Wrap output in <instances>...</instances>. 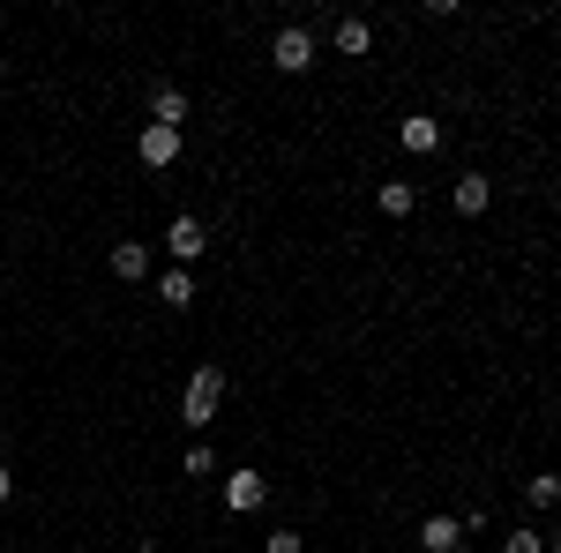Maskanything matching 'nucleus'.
<instances>
[{"label":"nucleus","instance_id":"nucleus-16","mask_svg":"<svg viewBox=\"0 0 561 553\" xmlns=\"http://www.w3.org/2000/svg\"><path fill=\"white\" fill-rule=\"evenodd\" d=\"M300 546H307V539H300V531H293V523H277V531L262 539V553H300Z\"/></svg>","mask_w":561,"mask_h":553},{"label":"nucleus","instance_id":"nucleus-10","mask_svg":"<svg viewBox=\"0 0 561 553\" xmlns=\"http://www.w3.org/2000/svg\"><path fill=\"white\" fill-rule=\"evenodd\" d=\"M113 277H121V285H150V247H142V240H121V247H113Z\"/></svg>","mask_w":561,"mask_h":553},{"label":"nucleus","instance_id":"nucleus-15","mask_svg":"<svg viewBox=\"0 0 561 553\" xmlns=\"http://www.w3.org/2000/svg\"><path fill=\"white\" fill-rule=\"evenodd\" d=\"M502 553H547V539L531 523H517V531H502Z\"/></svg>","mask_w":561,"mask_h":553},{"label":"nucleus","instance_id":"nucleus-6","mask_svg":"<svg viewBox=\"0 0 561 553\" xmlns=\"http://www.w3.org/2000/svg\"><path fill=\"white\" fill-rule=\"evenodd\" d=\"M330 45H337L345 60H367V53H375V23H367V15H337V23H330Z\"/></svg>","mask_w":561,"mask_h":553},{"label":"nucleus","instance_id":"nucleus-22","mask_svg":"<svg viewBox=\"0 0 561 553\" xmlns=\"http://www.w3.org/2000/svg\"><path fill=\"white\" fill-rule=\"evenodd\" d=\"M457 553H465V546H457Z\"/></svg>","mask_w":561,"mask_h":553},{"label":"nucleus","instance_id":"nucleus-20","mask_svg":"<svg viewBox=\"0 0 561 553\" xmlns=\"http://www.w3.org/2000/svg\"><path fill=\"white\" fill-rule=\"evenodd\" d=\"M0 83H8V60H0Z\"/></svg>","mask_w":561,"mask_h":553},{"label":"nucleus","instance_id":"nucleus-8","mask_svg":"<svg viewBox=\"0 0 561 553\" xmlns=\"http://www.w3.org/2000/svg\"><path fill=\"white\" fill-rule=\"evenodd\" d=\"M397 142H404L412 158H434V150H442V120H427V113H412V120H397Z\"/></svg>","mask_w":561,"mask_h":553},{"label":"nucleus","instance_id":"nucleus-1","mask_svg":"<svg viewBox=\"0 0 561 553\" xmlns=\"http://www.w3.org/2000/svg\"><path fill=\"white\" fill-rule=\"evenodd\" d=\"M217 404H225V367H195L180 389V426H210Z\"/></svg>","mask_w":561,"mask_h":553},{"label":"nucleus","instance_id":"nucleus-9","mask_svg":"<svg viewBox=\"0 0 561 553\" xmlns=\"http://www.w3.org/2000/svg\"><path fill=\"white\" fill-rule=\"evenodd\" d=\"M150 120H158V128H180V120H187V90L180 83H150Z\"/></svg>","mask_w":561,"mask_h":553},{"label":"nucleus","instance_id":"nucleus-21","mask_svg":"<svg viewBox=\"0 0 561 553\" xmlns=\"http://www.w3.org/2000/svg\"><path fill=\"white\" fill-rule=\"evenodd\" d=\"M135 553H158V546H135Z\"/></svg>","mask_w":561,"mask_h":553},{"label":"nucleus","instance_id":"nucleus-18","mask_svg":"<svg viewBox=\"0 0 561 553\" xmlns=\"http://www.w3.org/2000/svg\"><path fill=\"white\" fill-rule=\"evenodd\" d=\"M8 494H15V479H8V464H0V509H8Z\"/></svg>","mask_w":561,"mask_h":553},{"label":"nucleus","instance_id":"nucleus-19","mask_svg":"<svg viewBox=\"0 0 561 553\" xmlns=\"http://www.w3.org/2000/svg\"><path fill=\"white\" fill-rule=\"evenodd\" d=\"M547 553H561V523H554V531H547Z\"/></svg>","mask_w":561,"mask_h":553},{"label":"nucleus","instance_id":"nucleus-17","mask_svg":"<svg viewBox=\"0 0 561 553\" xmlns=\"http://www.w3.org/2000/svg\"><path fill=\"white\" fill-rule=\"evenodd\" d=\"M180 471H187V479H210V471H217V457H210V449H203V441H195V449L180 457Z\"/></svg>","mask_w":561,"mask_h":553},{"label":"nucleus","instance_id":"nucleus-12","mask_svg":"<svg viewBox=\"0 0 561 553\" xmlns=\"http://www.w3.org/2000/svg\"><path fill=\"white\" fill-rule=\"evenodd\" d=\"M524 509H561V471H531V479H524Z\"/></svg>","mask_w":561,"mask_h":553},{"label":"nucleus","instance_id":"nucleus-5","mask_svg":"<svg viewBox=\"0 0 561 553\" xmlns=\"http://www.w3.org/2000/svg\"><path fill=\"white\" fill-rule=\"evenodd\" d=\"M135 158H142L150 172H165V165L180 158V128H158V120H150V128L135 135Z\"/></svg>","mask_w":561,"mask_h":553},{"label":"nucleus","instance_id":"nucleus-11","mask_svg":"<svg viewBox=\"0 0 561 553\" xmlns=\"http://www.w3.org/2000/svg\"><path fill=\"white\" fill-rule=\"evenodd\" d=\"M420 546L427 553H457L465 546V523H457V516H427V523H420Z\"/></svg>","mask_w":561,"mask_h":553},{"label":"nucleus","instance_id":"nucleus-13","mask_svg":"<svg viewBox=\"0 0 561 553\" xmlns=\"http://www.w3.org/2000/svg\"><path fill=\"white\" fill-rule=\"evenodd\" d=\"M375 203H382V217H412V210H420V187H412V180H382Z\"/></svg>","mask_w":561,"mask_h":553},{"label":"nucleus","instance_id":"nucleus-2","mask_svg":"<svg viewBox=\"0 0 561 553\" xmlns=\"http://www.w3.org/2000/svg\"><path fill=\"white\" fill-rule=\"evenodd\" d=\"M270 68H277V76H307V68H314V31L285 23V31L270 38Z\"/></svg>","mask_w":561,"mask_h":553},{"label":"nucleus","instance_id":"nucleus-7","mask_svg":"<svg viewBox=\"0 0 561 553\" xmlns=\"http://www.w3.org/2000/svg\"><path fill=\"white\" fill-rule=\"evenodd\" d=\"M449 203H457V217H486V203H494V180H486V172H465V180L449 187Z\"/></svg>","mask_w":561,"mask_h":553},{"label":"nucleus","instance_id":"nucleus-4","mask_svg":"<svg viewBox=\"0 0 561 553\" xmlns=\"http://www.w3.org/2000/svg\"><path fill=\"white\" fill-rule=\"evenodd\" d=\"M203 247H210V224H203V217H173V224H165V255H173V269H187Z\"/></svg>","mask_w":561,"mask_h":553},{"label":"nucleus","instance_id":"nucleus-14","mask_svg":"<svg viewBox=\"0 0 561 553\" xmlns=\"http://www.w3.org/2000/svg\"><path fill=\"white\" fill-rule=\"evenodd\" d=\"M158 299H165V307H195V277H187V269H165V277H158Z\"/></svg>","mask_w":561,"mask_h":553},{"label":"nucleus","instance_id":"nucleus-3","mask_svg":"<svg viewBox=\"0 0 561 553\" xmlns=\"http://www.w3.org/2000/svg\"><path fill=\"white\" fill-rule=\"evenodd\" d=\"M225 509H232V516H255V509H270V479L240 464L232 479H225Z\"/></svg>","mask_w":561,"mask_h":553}]
</instances>
